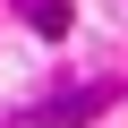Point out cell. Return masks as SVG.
Segmentation results:
<instances>
[{"label": "cell", "instance_id": "cell-1", "mask_svg": "<svg viewBox=\"0 0 128 128\" xmlns=\"http://www.w3.org/2000/svg\"><path fill=\"white\" fill-rule=\"evenodd\" d=\"M17 17H26L43 43H60V34H68V0H17Z\"/></svg>", "mask_w": 128, "mask_h": 128}, {"label": "cell", "instance_id": "cell-2", "mask_svg": "<svg viewBox=\"0 0 128 128\" xmlns=\"http://www.w3.org/2000/svg\"><path fill=\"white\" fill-rule=\"evenodd\" d=\"M111 94H120V86H86V94H68V102H51L43 120H86V111H102Z\"/></svg>", "mask_w": 128, "mask_h": 128}]
</instances>
